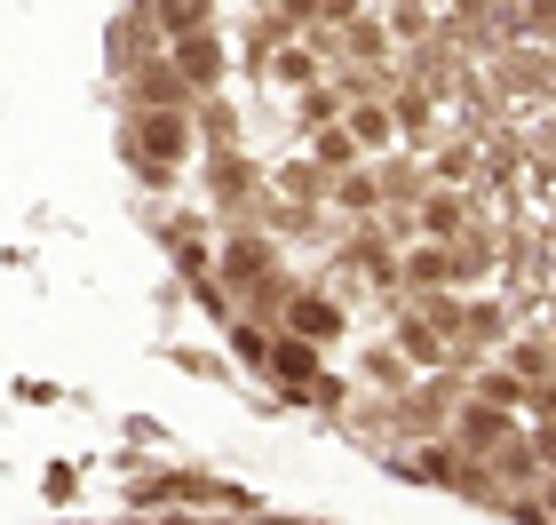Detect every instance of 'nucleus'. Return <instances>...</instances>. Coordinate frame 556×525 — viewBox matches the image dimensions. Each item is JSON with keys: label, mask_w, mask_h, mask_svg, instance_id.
<instances>
[{"label": "nucleus", "mask_w": 556, "mask_h": 525, "mask_svg": "<svg viewBox=\"0 0 556 525\" xmlns=\"http://www.w3.org/2000/svg\"><path fill=\"white\" fill-rule=\"evenodd\" d=\"M501 446H509V414L485 407V398H469L462 407V454L469 462H501Z\"/></svg>", "instance_id": "f257e3e1"}, {"label": "nucleus", "mask_w": 556, "mask_h": 525, "mask_svg": "<svg viewBox=\"0 0 556 525\" xmlns=\"http://www.w3.org/2000/svg\"><path fill=\"white\" fill-rule=\"evenodd\" d=\"M397 279L421 287V295H445L453 287V255L445 247H406V255H397Z\"/></svg>", "instance_id": "f03ea898"}, {"label": "nucleus", "mask_w": 556, "mask_h": 525, "mask_svg": "<svg viewBox=\"0 0 556 525\" xmlns=\"http://www.w3.org/2000/svg\"><path fill=\"white\" fill-rule=\"evenodd\" d=\"M136 143H143V160H175V152H191V120L184 112H151L136 128Z\"/></svg>", "instance_id": "7ed1b4c3"}, {"label": "nucleus", "mask_w": 556, "mask_h": 525, "mask_svg": "<svg viewBox=\"0 0 556 525\" xmlns=\"http://www.w3.org/2000/svg\"><path fill=\"white\" fill-rule=\"evenodd\" d=\"M350 136H358V152H390V136H397V112H382L366 96V104H350Z\"/></svg>", "instance_id": "20e7f679"}, {"label": "nucleus", "mask_w": 556, "mask_h": 525, "mask_svg": "<svg viewBox=\"0 0 556 525\" xmlns=\"http://www.w3.org/2000/svg\"><path fill=\"white\" fill-rule=\"evenodd\" d=\"M421 232H429V247L462 239V199H453V191H429V199H421Z\"/></svg>", "instance_id": "39448f33"}, {"label": "nucleus", "mask_w": 556, "mask_h": 525, "mask_svg": "<svg viewBox=\"0 0 556 525\" xmlns=\"http://www.w3.org/2000/svg\"><path fill=\"white\" fill-rule=\"evenodd\" d=\"M477 398H485V407H501V414H509V407H533V390H525L509 366H485V374H477Z\"/></svg>", "instance_id": "423d86ee"}, {"label": "nucleus", "mask_w": 556, "mask_h": 525, "mask_svg": "<svg viewBox=\"0 0 556 525\" xmlns=\"http://www.w3.org/2000/svg\"><path fill=\"white\" fill-rule=\"evenodd\" d=\"M270 366H278V383H318V342H278Z\"/></svg>", "instance_id": "0eeeda50"}, {"label": "nucleus", "mask_w": 556, "mask_h": 525, "mask_svg": "<svg viewBox=\"0 0 556 525\" xmlns=\"http://www.w3.org/2000/svg\"><path fill=\"white\" fill-rule=\"evenodd\" d=\"M175 72H184L191 88H207V80H215V40H207V33H199V40H175Z\"/></svg>", "instance_id": "6e6552de"}, {"label": "nucleus", "mask_w": 556, "mask_h": 525, "mask_svg": "<svg viewBox=\"0 0 556 525\" xmlns=\"http://www.w3.org/2000/svg\"><path fill=\"white\" fill-rule=\"evenodd\" d=\"M318 167H326V175H358V136H350V128H326V136H318Z\"/></svg>", "instance_id": "1a4fd4ad"}, {"label": "nucleus", "mask_w": 556, "mask_h": 525, "mask_svg": "<svg viewBox=\"0 0 556 525\" xmlns=\"http://www.w3.org/2000/svg\"><path fill=\"white\" fill-rule=\"evenodd\" d=\"M397 342H406V366H438V359H445V335L429 327V318H414V327L397 335Z\"/></svg>", "instance_id": "9d476101"}, {"label": "nucleus", "mask_w": 556, "mask_h": 525, "mask_svg": "<svg viewBox=\"0 0 556 525\" xmlns=\"http://www.w3.org/2000/svg\"><path fill=\"white\" fill-rule=\"evenodd\" d=\"M350 57H358V64H382V57H390L382 16H358V24H350Z\"/></svg>", "instance_id": "9b49d317"}, {"label": "nucleus", "mask_w": 556, "mask_h": 525, "mask_svg": "<svg viewBox=\"0 0 556 525\" xmlns=\"http://www.w3.org/2000/svg\"><path fill=\"white\" fill-rule=\"evenodd\" d=\"M223 279H231V287H255V279H263V247H247V239L223 247Z\"/></svg>", "instance_id": "f8f14e48"}, {"label": "nucleus", "mask_w": 556, "mask_h": 525, "mask_svg": "<svg viewBox=\"0 0 556 525\" xmlns=\"http://www.w3.org/2000/svg\"><path fill=\"white\" fill-rule=\"evenodd\" d=\"M287 318H294V335H334V311H326L318 295H294V311H287Z\"/></svg>", "instance_id": "ddd939ff"}, {"label": "nucleus", "mask_w": 556, "mask_h": 525, "mask_svg": "<svg viewBox=\"0 0 556 525\" xmlns=\"http://www.w3.org/2000/svg\"><path fill=\"white\" fill-rule=\"evenodd\" d=\"M382 24H390L397 40H429V9H390Z\"/></svg>", "instance_id": "4468645a"}, {"label": "nucleus", "mask_w": 556, "mask_h": 525, "mask_svg": "<svg viewBox=\"0 0 556 525\" xmlns=\"http://www.w3.org/2000/svg\"><path fill=\"white\" fill-rule=\"evenodd\" d=\"M334 199H342V208H374V175H342Z\"/></svg>", "instance_id": "2eb2a0df"}, {"label": "nucleus", "mask_w": 556, "mask_h": 525, "mask_svg": "<svg viewBox=\"0 0 556 525\" xmlns=\"http://www.w3.org/2000/svg\"><path fill=\"white\" fill-rule=\"evenodd\" d=\"M302 112H311V120H334L342 96H334V88H311V96H302Z\"/></svg>", "instance_id": "dca6fc26"}, {"label": "nucleus", "mask_w": 556, "mask_h": 525, "mask_svg": "<svg viewBox=\"0 0 556 525\" xmlns=\"http://www.w3.org/2000/svg\"><path fill=\"white\" fill-rule=\"evenodd\" d=\"M533 446H541V470H556V422H548V430H541Z\"/></svg>", "instance_id": "f3484780"}, {"label": "nucleus", "mask_w": 556, "mask_h": 525, "mask_svg": "<svg viewBox=\"0 0 556 525\" xmlns=\"http://www.w3.org/2000/svg\"><path fill=\"white\" fill-rule=\"evenodd\" d=\"M215 525H247V517H215Z\"/></svg>", "instance_id": "a211bd4d"}]
</instances>
